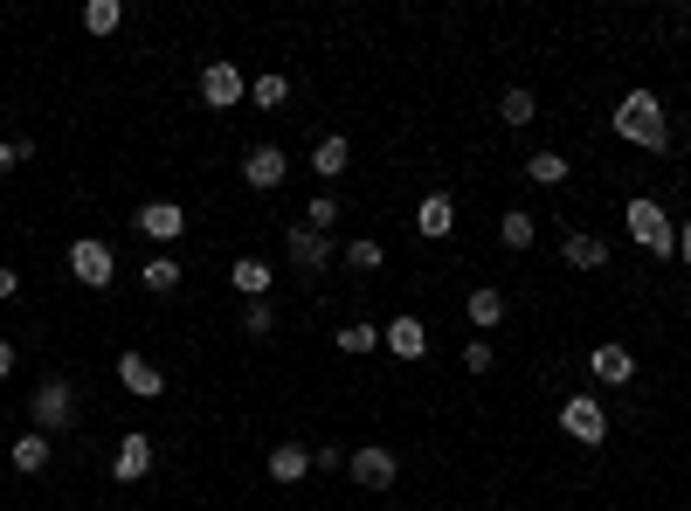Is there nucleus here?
I'll return each instance as SVG.
<instances>
[{
  "label": "nucleus",
  "mask_w": 691,
  "mask_h": 511,
  "mask_svg": "<svg viewBox=\"0 0 691 511\" xmlns=\"http://www.w3.org/2000/svg\"><path fill=\"white\" fill-rule=\"evenodd\" d=\"M608 124H616L623 145H644V152L671 145V124H663V105H657L650 90H623V105H616V118H608Z\"/></svg>",
  "instance_id": "f257e3e1"
},
{
  "label": "nucleus",
  "mask_w": 691,
  "mask_h": 511,
  "mask_svg": "<svg viewBox=\"0 0 691 511\" xmlns=\"http://www.w3.org/2000/svg\"><path fill=\"white\" fill-rule=\"evenodd\" d=\"M623 221H629V236H636V242H644L650 256H678V221H671V215H663V208H657V200H650V194H636V200H629V208H623Z\"/></svg>",
  "instance_id": "f03ea898"
},
{
  "label": "nucleus",
  "mask_w": 691,
  "mask_h": 511,
  "mask_svg": "<svg viewBox=\"0 0 691 511\" xmlns=\"http://www.w3.org/2000/svg\"><path fill=\"white\" fill-rule=\"evenodd\" d=\"M560 428H568L581 449L608 443V415H602V401H595V394H568V407H560Z\"/></svg>",
  "instance_id": "7ed1b4c3"
},
{
  "label": "nucleus",
  "mask_w": 691,
  "mask_h": 511,
  "mask_svg": "<svg viewBox=\"0 0 691 511\" xmlns=\"http://www.w3.org/2000/svg\"><path fill=\"white\" fill-rule=\"evenodd\" d=\"M69 276H76V284H84V291H105L111 284V249L105 242H97V236H84V242H69Z\"/></svg>",
  "instance_id": "20e7f679"
},
{
  "label": "nucleus",
  "mask_w": 691,
  "mask_h": 511,
  "mask_svg": "<svg viewBox=\"0 0 691 511\" xmlns=\"http://www.w3.org/2000/svg\"><path fill=\"white\" fill-rule=\"evenodd\" d=\"M29 407H35V428H42V436H48V428H69V422H76V388H69V380H42Z\"/></svg>",
  "instance_id": "39448f33"
},
{
  "label": "nucleus",
  "mask_w": 691,
  "mask_h": 511,
  "mask_svg": "<svg viewBox=\"0 0 691 511\" xmlns=\"http://www.w3.org/2000/svg\"><path fill=\"white\" fill-rule=\"evenodd\" d=\"M353 483H367V491H388V483L401 477V464H395V449H380V443H367V449H353Z\"/></svg>",
  "instance_id": "423d86ee"
},
{
  "label": "nucleus",
  "mask_w": 691,
  "mask_h": 511,
  "mask_svg": "<svg viewBox=\"0 0 691 511\" xmlns=\"http://www.w3.org/2000/svg\"><path fill=\"white\" fill-rule=\"evenodd\" d=\"M201 97H208L215 111H228V105H242V97H249V84H242L236 63H208V69H201Z\"/></svg>",
  "instance_id": "0eeeda50"
},
{
  "label": "nucleus",
  "mask_w": 691,
  "mask_h": 511,
  "mask_svg": "<svg viewBox=\"0 0 691 511\" xmlns=\"http://www.w3.org/2000/svg\"><path fill=\"white\" fill-rule=\"evenodd\" d=\"M380 346H388L395 360H422V352H429V325L401 312V318H388V325H380Z\"/></svg>",
  "instance_id": "6e6552de"
},
{
  "label": "nucleus",
  "mask_w": 691,
  "mask_h": 511,
  "mask_svg": "<svg viewBox=\"0 0 691 511\" xmlns=\"http://www.w3.org/2000/svg\"><path fill=\"white\" fill-rule=\"evenodd\" d=\"M139 228L152 242H181L187 236V215H181V200H145L139 208Z\"/></svg>",
  "instance_id": "1a4fd4ad"
},
{
  "label": "nucleus",
  "mask_w": 691,
  "mask_h": 511,
  "mask_svg": "<svg viewBox=\"0 0 691 511\" xmlns=\"http://www.w3.org/2000/svg\"><path fill=\"white\" fill-rule=\"evenodd\" d=\"M284 249H291L298 270H325V263H332V236H318V228H304V221L284 228Z\"/></svg>",
  "instance_id": "9d476101"
},
{
  "label": "nucleus",
  "mask_w": 691,
  "mask_h": 511,
  "mask_svg": "<svg viewBox=\"0 0 691 511\" xmlns=\"http://www.w3.org/2000/svg\"><path fill=\"white\" fill-rule=\"evenodd\" d=\"M118 380H125V394H139V401H160V394H166V380H160V367H152L145 352H125V360H118Z\"/></svg>",
  "instance_id": "9b49d317"
},
{
  "label": "nucleus",
  "mask_w": 691,
  "mask_h": 511,
  "mask_svg": "<svg viewBox=\"0 0 691 511\" xmlns=\"http://www.w3.org/2000/svg\"><path fill=\"white\" fill-rule=\"evenodd\" d=\"M152 470V436H125L118 449H111V477L118 483H139Z\"/></svg>",
  "instance_id": "f8f14e48"
},
{
  "label": "nucleus",
  "mask_w": 691,
  "mask_h": 511,
  "mask_svg": "<svg viewBox=\"0 0 691 511\" xmlns=\"http://www.w3.org/2000/svg\"><path fill=\"white\" fill-rule=\"evenodd\" d=\"M587 367H595L602 388H629V380H636V352L629 346H595V360H587Z\"/></svg>",
  "instance_id": "ddd939ff"
},
{
  "label": "nucleus",
  "mask_w": 691,
  "mask_h": 511,
  "mask_svg": "<svg viewBox=\"0 0 691 511\" xmlns=\"http://www.w3.org/2000/svg\"><path fill=\"white\" fill-rule=\"evenodd\" d=\"M284 173H291V160H284L277 145H249V160H242V181H249V187H277Z\"/></svg>",
  "instance_id": "4468645a"
},
{
  "label": "nucleus",
  "mask_w": 691,
  "mask_h": 511,
  "mask_svg": "<svg viewBox=\"0 0 691 511\" xmlns=\"http://www.w3.org/2000/svg\"><path fill=\"white\" fill-rule=\"evenodd\" d=\"M415 228H422L429 242H443L450 228H456V200H450V194H429L422 208H415Z\"/></svg>",
  "instance_id": "2eb2a0df"
},
{
  "label": "nucleus",
  "mask_w": 691,
  "mask_h": 511,
  "mask_svg": "<svg viewBox=\"0 0 691 511\" xmlns=\"http://www.w3.org/2000/svg\"><path fill=\"white\" fill-rule=\"evenodd\" d=\"M304 470H312V449H304V443H277L270 449V477L277 483H298Z\"/></svg>",
  "instance_id": "dca6fc26"
},
{
  "label": "nucleus",
  "mask_w": 691,
  "mask_h": 511,
  "mask_svg": "<svg viewBox=\"0 0 691 511\" xmlns=\"http://www.w3.org/2000/svg\"><path fill=\"white\" fill-rule=\"evenodd\" d=\"M346 160H353L346 139H339V132H325V139H318V152H312V173H318V181H339Z\"/></svg>",
  "instance_id": "f3484780"
},
{
  "label": "nucleus",
  "mask_w": 691,
  "mask_h": 511,
  "mask_svg": "<svg viewBox=\"0 0 691 511\" xmlns=\"http://www.w3.org/2000/svg\"><path fill=\"white\" fill-rule=\"evenodd\" d=\"M139 284H145L152 297H173V291H181V263H173V256H152V263L139 270Z\"/></svg>",
  "instance_id": "a211bd4d"
},
{
  "label": "nucleus",
  "mask_w": 691,
  "mask_h": 511,
  "mask_svg": "<svg viewBox=\"0 0 691 511\" xmlns=\"http://www.w3.org/2000/svg\"><path fill=\"white\" fill-rule=\"evenodd\" d=\"M228 276H236L242 297H263L270 291V263H263V256H236V270H228Z\"/></svg>",
  "instance_id": "6ab92c4d"
},
{
  "label": "nucleus",
  "mask_w": 691,
  "mask_h": 511,
  "mask_svg": "<svg viewBox=\"0 0 691 511\" xmlns=\"http://www.w3.org/2000/svg\"><path fill=\"white\" fill-rule=\"evenodd\" d=\"M560 256H568L574 270H602L608 263V242L602 236H568V249H560Z\"/></svg>",
  "instance_id": "aec40b11"
},
{
  "label": "nucleus",
  "mask_w": 691,
  "mask_h": 511,
  "mask_svg": "<svg viewBox=\"0 0 691 511\" xmlns=\"http://www.w3.org/2000/svg\"><path fill=\"white\" fill-rule=\"evenodd\" d=\"M14 470H21V477H42V470H48V436H42V428L14 443Z\"/></svg>",
  "instance_id": "412c9836"
},
{
  "label": "nucleus",
  "mask_w": 691,
  "mask_h": 511,
  "mask_svg": "<svg viewBox=\"0 0 691 511\" xmlns=\"http://www.w3.org/2000/svg\"><path fill=\"white\" fill-rule=\"evenodd\" d=\"M118 21H125L118 0H90V8H84V29L90 35H118Z\"/></svg>",
  "instance_id": "4be33fe9"
},
{
  "label": "nucleus",
  "mask_w": 691,
  "mask_h": 511,
  "mask_svg": "<svg viewBox=\"0 0 691 511\" xmlns=\"http://www.w3.org/2000/svg\"><path fill=\"white\" fill-rule=\"evenodd\" d=\"M498 118L511 124V132H519V124H532V118H540V105H532V90H505V105H498Z\"/></svg>",
  "instance_id": "5701e85b"
},
{
  "label": "nucleus",
  "mask_w": 691,
  "mask_h": 511,
  "mask_svg": "<svg viewBox=\"0 0 691 511\" xmlns=\"http://www.w3.org/2000/svg\"><path fill=\"white\" fill-rule=\"evenodd\" d=\"M526 173H532L540 187H560V181H568V160H560V152H532V160H526Z\"/></svg>",
  "instance_id": "b1692460"
},
{
  "label": "nucleus",
  "mask_w": 691,
  "mask_h": 511,
  "mask_svg": "<svg viewBox=\"0 0 691 511\" xmlns=\"http://www.w3.org/2000/svg\"><path fill=\"white\" fill-rule=\"evenodd\" d=\"M332 346H339V352H374L380 325H346V331H332Z\"/></svg>",
  "instance_id": "393cba45"
},
{
  "label": "nucleus",
  "mask_w": 691,
  "mask_h": 511,
  "mask_svg": "<svg viewBox=\"0 0 691 511\" xmlns=\"http://www.w3.org/2000/svg\"><path fill=\"white\" fill-rule=\"evenodd\" d=\"M498 242H505V249H532V215L511 208V215L498 221Z\"/></svg>",
  "instance_id": "a878e982"
},
{
  "label": "nucleus",
  "mask_w": 691,
  "mask_h": 511,
  "mask_svg": "<svg viewBox=\"0 0 691 511\" xmlns=\"http://www.w3.org/2000/svg\"><path fill=\"white\" fill-rule=\"evenodd\" d=\"M498 318H505V297H498V291H471V325L492 331Z\"/></svg>",
  "instance_id": "bb28decb"
},
{
  "label": "nucleus",
  "mask_w": 691,
  "mask_h": 511,
  "mask_svg": "<svg viewBox=\"0 0 691 511\" xmlns=\"http://www.w3.org/2000/svg\"><path fill=\"white\" fill-rule=\"evenodd\" d=\"M249 97H256L263 111H277V105L291 97V84H284V76H256V84H249Z\"/></svg>",
  "instance_id": "cd10ccee"
},
{
  "label": "nucleus",
  "mask_w": 691,
  "mask_h": 511,
  "mask_svg": "<svg viewBox=\"0 0 691 511\" xmlns=\"http://www.w3.org/2000/svg\"><path fill=\"white\" fill-rule=\"evenodd\" d=\"M332 221H339V200H332V194H318L312 208H304V228H318V236H325Z\"/></svg>",
  "instance_id": "c85d7f7f"
},
{
  "label": "nucleus",
  "mask_w": 691,
  "mask_h": 511,
  "mask_svg": "<svg viewBox=\"0 0 691 511\" xmlns=\"http://www.w3.org/2000/svg\"><path fill=\"white\" fill-rule=\"evenodd\" d=\"M270 325H277V318H270V304H263V297H249V312H242V331H249V339H263Z\"/></svg>",
  "instance_id": "c756f323"
},
{
  "label": "nucleus",
  "mask_w": 691,
  "mask_h": 511,
  "mask_svg": "<svg viewBox=\"0 0 691 511\" xmlns=\"http://www.w3.org/2000/svg\"><path fill=\"white\" fill-rule=\"evenodd\" d=\"M346 263H353V270H380V242H367V236L346 242Z\"/></svg>",
  "instance_id": "7c9ffc66"
},
{
  "label": "nucleus",
  "mask_w": 691,
  "mask_h": 511,
  "mask_svg": "<svg viewBox=\"0 0 691 511\" xmlns=\"http://www.w3.org/2000/svg\"><path fill=\"white\" fill-rule=\"evenodd\" d=\"M29 152H35L29 139H14V145H8V139H0V181H8V173H14L21 160H29Z\"/></svg>",
  "instance_id": "2f4dec72"
},
{
  "label": "nucleus",
  "mask_w": 691,
  "mask_h": 511,
  "mask_svg": "<svg viewBox=\"0 0 691 511\" xmlns=\"http://www.w3.org/2000/svg\"><path fill=\"white\" fill-rule=\"evenodd\" d=\"M464 367H471V373H492V346L471 339V346H464Z\"/></svg>",
  "instance_id": "473e14b6"
},
{
  "label": "nucleus",
  "mask_w": 691,
  "mask_h": 511,
  "mask_svg": "<svg viewBox=\"0 0 691 511\" xmlns=\"http://www.w3.org/2000/svg\"><path fill=\"white\" fill-rule=\"evenodd\" d=\"M312 470H346V449H332V443L312 449Z\"/></svg>",
  "instance_id": "72a5a7b5"
},
{
  "label": "nucleus",
  "mask_w": 691,
  "mask_h": 511,
  "mask_svg": "<svg viewBox=\"0 0 691 511\" xmlns=\"http://www.w3.org/2000/svg\"><path fill=\"white\" fill-rule=\"evenodd\" d=\"M8 373H14V346H8V339H0V380H8Z\"/></svg>",
  "instance_id": "f704fd0d"
},
{
  "label": "nucleus",
  "mask_w": 691,
  "mask_h": 511,
  "mask_svg": "<svg viewBox=\"0 0 691 511\" xmlns=\"http://www.w3.org/2000/svg\"><path fill=\"white\" fill-rule=\"evenodd\" d=\"M14 291H21V276H14V270H0V297H14Z\"/></svg>",
  "instance_id": "c9c22d12"
},
{
  "label": "nucleus",
  "mask_w": 691,
  "mask_h": 511,
  "mask_svg": "<svg viewBox=\"0 0 691 511\" xmlns=\"http://www.w3.org/2000/svg\"><path fill=\"white\" fill-rule=\"evenodd\" d=\"M678 256H684V263H691V221L678 228Z\"/></svg>",
  "instance_id": "e433bc0d"
}]
</instances>
